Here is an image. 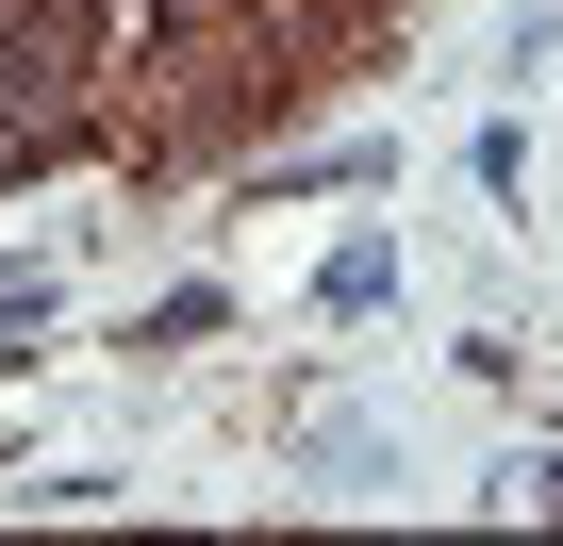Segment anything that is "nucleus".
I'll return each instance as SVG.
<instances>
[{
  "label": "nucleus",
  "instance_id": "f257e3e1",
  "mask_svg": "<svg viewBox=\"0 0 563 546\" xmlns=\"http://www.w3.org/2000/svg\"><path fill=\"white\" fill-rule=\"evenodd\" d=\"M0 18H18V0H0Z\"/></svg>",
  "mask_w": 563,
  "mask_h": 546
}]
</instances>
